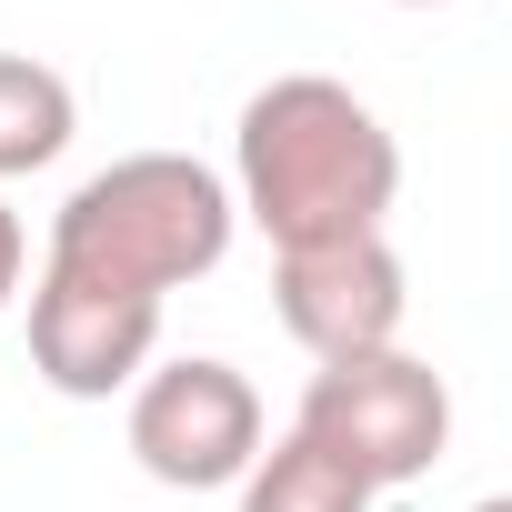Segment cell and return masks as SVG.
Masks as SVG:
<instances>
[{
  "instance_id": "6da1fadb",
  "label": "cell",
  "mask_w": 512,
  "mask_h": 512,
  "mask_svg": "<svg viewBox=\"0 0 512 512\" xmlns=\"http://www.w3.org/2000/svg\"><path fill=\"white\" fill-rule=\"evenodd\" d=\"M402 191V141L382 131V111L332 81V71H282L241 101L231 131V211L262 221L272 251H312V241H362L392 221Z\"/></svg>"
},
{
  "instance_id": "7a4b0ae2",
  "label": "cell",
  "mask_w": 512,
  "mask_h": 512,
  "mask_svg": "<svg viewBox=\"0 0 512 512\" xmlns=\"http://www.w3.org/2000/svg\"><path fill=\"white\" fill-rule=\"evenodd\" d=\"M241 211L231 181L191 151H131L111 171H91L61 211H51V251L41 272L81 282V292H121V302H171L181 282L221 272Z\"/></svg>"
},
{
  "instance_id": "3957f363",
  "label": "cell",
  "mask_w": 512,
  "mask_h": 512,
  "mask_svg": "<svg viewBox=\"0 0 512 512\" xmlns=\"http://www.w3.org/2000/svg\"><path fill=\"white\" fill-rule=\"evenodd\" d=\"M292 432L312 452H332L352 482L392 492V482H422L442 452H452V382L422 362V352H352V362H322L302 382V412Z\"/></svg>"
},
{
  "instance_id": "277c9868",
  "label": "cell",
  "mask_w": 512,
  "mask_h": 512,
  "mask_svg": "<svg viewBox=\"0 0 512 512\" xmlns=\"http://www.w3.org/2000/svg\"><path fill=\"white\" fill-rule=\"evenodd\" d=\"M262 452V392L221 352L151 362L131 382V462L171 492H231Z\"/></svg>"
},
{
  "instance_id": "5b68a950",
  "label": "cell",
  "mask_w": 512,
  "mask_h": 512,
  "mask_svg": "<svg viewBox=\"0 0 512 512\" xmlns=\"http://www.w3.org/2000/svg\"><path fill=\"white\" fill-rule=\"evenodd\" d=\"M272 312H282V332H292L312 362L392 352V342H402V312H412L402 251H392L382 231H362V241H312V251H282V262H272Z\"/></svg>"
},
{
  "instance_id": "8992f818",
  "label": "cell",
  "mask_w": 512,
  "mask_h": 512,
  "mask_svg": "<svg viewBox=\"0 0 512 512\" xmlns=\"http://www.w3.org/2000/svg\"><path fill=\"white\" fill-rule=\"evenodd\" d=\"M161 352V302H121V292H81V282H31V372L61 402H111L151 372Z\"/></svg>"
},
{
  "instance_id": "52a82bcc",
  "label": "cell",
  "mask_w": 512,
  "mask_h": 512,
  "mask_svg": "<svg viewBox=\"0 0 512 512\" xmlns=\"http://www.w3.org/2000/svg\"><path fill=\"white\" fill-rule=\"evenodd\" d=\"M71 131H81L71 81H61L51 61H31V51H0V181L51 171V161L71 151Z\"/></svg>"
},
{
  "instance_id": "ba28073f",
  "label": "cell",
  "mask_w": 512,
  "mask_h": 512,
  "mask_svg": "<svg viewBox=\"0 0 512 512\" xmlns=\"http://www.w3.org/2000/svg\"><path fill=\"white\" fill-rule=\"evenodd\" d=\"M231 492H241V512H372V482H352V472H342L332 452H312L302 432L262 442Z\"/></svg>"
},
{
  "instance_id": "9c48e42d",
  "label": "cell",
  "mask_w": 512,
  "mask_h": 512,
  "mask_svg": "<svg viewBox=\"0 0 512 512\" xmlns=\"http://www.w3.org/2000/svg\"><path fill=\"white\" fill-rule=\"evenodd\" d=\"M21 272H31V231H21V211L0 201V312L21 302Z\"/></svg>"
},
{
  "instance_id": "30bf717a",
  "label": "cell",
  "mask_w": 512,
  "mask_h": 512,
  "mask_svg": "<svg viewBox=\"0 0 512 512\" xmlns=\"http://www.w3.org/2000/svg\"><path fill=\"white\" fill-rule=\"evenodd\" d=\"M402 11H432V0H402Z\"/></svg>"
},
{
  "instance_id": "8fae6325",
  "label": "cell",
  "mask_w": 512,
  "mask_h": 512,
  "mask_svg": "<svg viewBox=\"0 0 512 512\" xmlns=\"http://www.w3.org/2000/svg\"><path fill=\"white\" fill-rule=\"evenodd\" d=\"M482 512H502V502H482Z\"/></svg>"
}]
</instances>
